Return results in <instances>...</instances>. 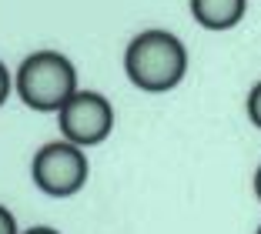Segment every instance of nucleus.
<instances>
[{
    "label": "nucleus",
    "mask_w": 261,
    "mask_h": 234,
    "mask_svg": "<svg viewBox=\"0 0 261 234\" xmlns=\"http://www.w3.org/2000/svg\"><path fill=\"white\" fill-rule=\"evenodd\" d=\"M254 197H258V201H261V167H258V171H254Z\"/></svg>",
    "instance_id": "nucleus-10"
},
{
    "label": "nucleus",
    "mask_w": 261,
    "mask_h": 234,
    "mask_svg": "<svg viewBox=\"0 0 261 234\" xmlns=\"http://www.w3.org/2000/svg\"><path fill=\"white\" fill-rule=\"evenodd\" d=\"M124 74L144 94L174 91L188 74V47L171 31H141L124 50Z\"/></svg>",
    "instance_id": "nucleus-1"
},
{
    "label": "nucleus",
    "mask_w": 261,
    "mask_h": 234,
    "mask_svg": "<svg viewBox=\"0 0 261 234\" xmlns=\"http://www.w3.org/2000/svg\"><path fill=\"white\" fill-rule=\"evenodd\" d=\"M248 10V0H191V17L204 31H231Z\"/></svg>",
    "instance_id": "nucleus-5"
},
{
    "label": "nucleus",
    "mask_w": 261,
    "mask_h": 234,
    "mask_svg": "<svg viewBox=\"0 0 261 234\" xmlns=\"http://www.w3.org/2000/svg\"><path fill=\"white\" fill-rule=\"evenodd\" d=\"M0 234H20L17 231V218L10 214V207H4V204H0Z\"/></svg>",
    "instance_id": "nucleus-8"
},
{
    "label": "nucleus",
    "mask_w": 261,
    "mask_h": 234,
    "mask_svg": "<svg viewBox=\"0 0 261 234\" xmlns=\"http://www.w3.org/2000/svg\"><path fill=\"white\" fill-rule=\"evenodd\" d=\"M254 234H261V224H258V231H254Z\"/></svg>",
    "instance_id": "nucleus-11"
},
{
    "label": "nucleus",
    "mask_w": 261,
    "mask_h": 234,
    "mask_svg": "<svg viewBox=\"0 0 261 234\" xmlns=\"http://www.w3.org/2000/svg\"><path fill=\"white\" fill-rule=\"evenodd\" d=\"M31 174L34 184L47 197H74L87 184L91 164H87L84 147H77L70 141H50L34 154Z\"/></svg>",
    "instance_id": "nucleus-3"
},
{
    "label": "nucleus",
    "mask_w": 261,
    "mask_h": 234,
    "mask_svg": "<svg viewBox=\"0 0 261 234\" xmlns=\"http://www.w3.org/2000/svg\"><path fill=\"white\" fill-rule=\"evenodd\" d=\"M245 111H248V121L261 131V81L254 84L251 91H248V100H245Z\"/></svg>",
    "instance_id": "nucleus-6"
},
{
    "label": "nucleus",
    "mask_w": 261,
    "mask_h": 234,
    "mask_svg": "<svg viewBox=\"0 0 261 234\" xmlns=\"http://www.w3.org/2000/svg\"><path fill=\"white\" fill-rule=\"evenodd\" d=\"M57 124H61L64 141L77 147H94V144H104L114 131V107L100 91H77L57 111Z\"/></svg>",
    "instance_id": "nucleus-4"
},
{
    "label": "nucleus",
    "mask_w": 261,
    "mask_h": 234,
    "mask_svg": "<svg viewBox=\"0 0 261 234\" xmlns=\"http://www.w3.org/2000/svg\"><path fill=\"white\" fill-rule=\"evenodd\" d=\"M20 234H61L57 227H47V224H34V227H27V231H20Z\"/></svg>",
    "instance_id": "nucleus-9"
},
{
    "label": "nucleus",
    "mask_w": 261,
    "mask_h": 234,
    "mask_svg": "<svg viewBox=\"0 0 261 234\" xmlns=\"http://www.w3.org/2000/svg\"><path fill=\"white\" fill-rule=\"evenodd\" d=\"M14 91L31 111H61L81 87H77V67L61 50H34L20 61L14 74Z\"/></svg>",
    "instance_id": "nucleus-2"
},
{
    "label": "nucleus",
    "mask_w": 261,
    "mask_h": 234,
    "mask_svg": "<svg viewBox=\"0 0 261 234\" xmlns=\"http://www.w3.org/2000/svg\"><path fill=\"white\" fill-rule=\"evenodd\" d=\"M10 91H14V74H10V70H7V64L0 61V107L7 104Z\"/></svg>",
    "instance_id": "nucleus-7"
}]
</instances>
